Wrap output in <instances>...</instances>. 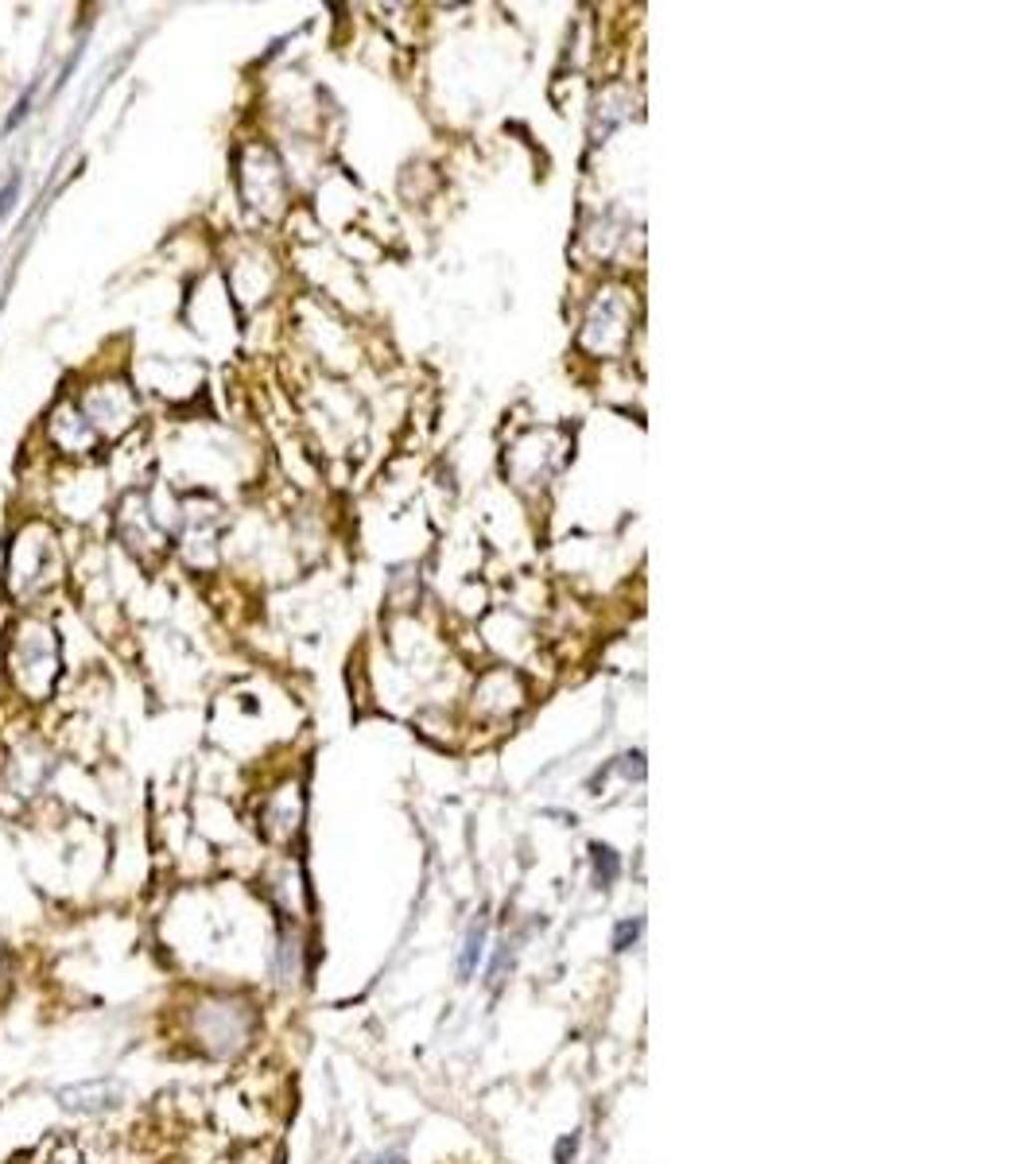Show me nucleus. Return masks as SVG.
I'll return each mask as SVG.
<instances>
[{
  "label": "nucleus",
  "instance_id": "nucleus-3",
  "mask_svg": "<svg viewBox=\"0 0 1036 1164\" xmlns=\"http://www.w3.org/2000/svg\"><path fill=\"white\" fill-rule=\"evenodd\" d=\"M16 198H20V176H12L8 183H4V191H0V217H8V213H12Z\"/></svg>",
  "mask_w": 1036,
  "mask_h": 1164
},
{
  "label": "nucleus",
  "instance_id": "nucleus-7",
  "mask_svg": "<svg viewBox=\"0 0 1036 1164\" xmlns=\"http://www.w3.org/2000/svg\"><path fill=\"white\" fill-rule=\"evenodd\" d=\"M629 940H637V924H621V928H617V940H613V948H617V952H625V948H629Z\"/></svg>",
  "mask_w": 1036,
  "mask_h": 1164
},
{
  "label": "nucleus",
  "instance_id": "nucleus-5",
  "mask_svg": "<svg viewBox=\"0 0 1036 1164\" xmlns=\"http://www.w3.org/2000/svg\"><path fill=\"white\" fill-rule=\"evenodd\" d=\"M32 98H36V90H24V94H20V102H16L12 117H8V129H16V125H20V121L32 113Z\"/></svg>",
  "mask_w": 1036,
  "mask_h": 1164
},
{
  "label": "nucleus",
  "instance_id": "nucleus-4",
  "mask_svg": "<svg viewBox=\"0 0 1036 1164\" xmlns=\"http://www.w3.org/2000/svg\"><path fill=\"white\" fill-rule=\"evenodd\" d=\"M594 854H598V882L609 885L613 878H617V862H613V854L602 847H594Z\"/></svg>",
  "mask_w": 1036,
  "mask_h": 1164
},
{
  "label": "nucleus",
  "instance_id": "nucleus-1",
  "mask_svg": "<svg viewBox=\"0 0 1036 1164\" xmlns=\"http://www.w3.org/2000/svg\"><path fill=\"white\" fill-rule=\"evenodd\" d=\"M252 1005H245L241 997H206L194 1005V1017H190V1036H194V1048L206 1052L214 1059L237 1056L252 1036Z\"/></svg>",
  "mask_w": 1036,
  "mask_h": 1164
},
{
  "label": "nucleus",
  "instance_id": "nucleus-6",
  "mask_svg": "<svg viewBox=\"0 0 1036 1164\" xmlns=\"http://www.w3.org/2000/svg\"><path fill=\"white\" fill-rule=\"evenodd\" d=\"M478 955H482V932H470V944H466V955H463V974L474 970Z\"/></svg>",
  "mask_w": 1036,
  "mask_h": 1164
},
{
  "label": "nucleus",
  "instance_id": "nucleus-2",
  "mask_svg": "<svg viewBox=\"0 0 1036 1164\" xmlns=\"http://www.w3.org/2000/svg\"><path fill=\"white\" fill-rule=\"evenodd\" d=\"M39 1164H86V1161H82V1153H78L74 1141H51L43 1149V1161Z\"/></svg>",
  "mask_w": 1036,
  "mask_h": 1164
}]
</instances>
